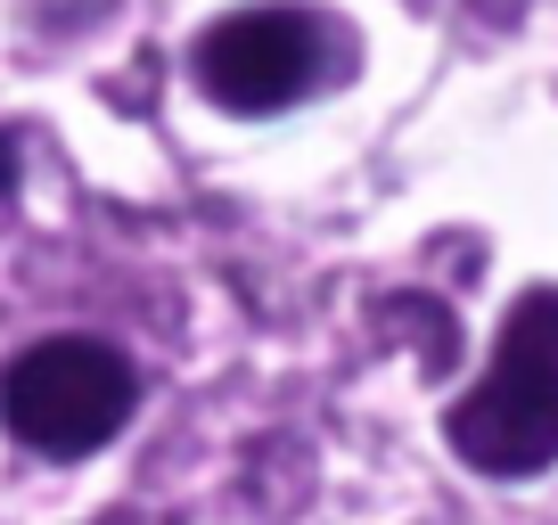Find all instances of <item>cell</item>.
Returning a JSON list of instances; mask_svg holds the SVG:
<instances>
[{"label": "cell", "mask_w": 558, "mask_h": 525, "mask_svg": "<svg viewBox=\"0 0 558 525\" xmlns=\"http://www.w3.org/2000/svg\"><path fill=\"white\" fill-rule=\"evenodd\" d=\"M476 476H542L558 460V288H525L501 320L485 378L444 419Z\"/></svg>", "instance_id": "1"}, {"label": "cell", "mask_w": 558, "mask_h": 525, "mask_svg": "<svg viewBox=\"0 0 558 525\" xmlns=\"http://www.w3.org/2000/svg\"><path fill=\"white\" fill-rule=\"evenodd\" d=\"M140 411V378L107 337H41L0 369V427L41 460H83Z\"/></svg>", "instance_id": "2"}, {"label": "cell", "mask_w": 558, "mask_h": 525, "mask_svg": "<svg viewBox=\"0 0 558 525\" xmlns=\"http://www.w3.org/2000/svg\"><path fill=\"white\" fill-rule=\"evenodd\" d=\"M197 83H206L214 107L230 115H279V107H296L304 83L320 66V34L313 17L296 9H239V17H214L197 34Z\"/></svg>", "instance_id": "3"}, {"label": "cell", "mask_w": 558, "mask_h": 525, "mask_svg": "<svg viewBox=\"0 0 558 525\" xmlns=\"http://www.w3.org/2000/svg\"><path fill=\"white\" fill-rule=\"evenodd\" d=\"M9 181H17V148L0 141V190H9Z\"/></svg>", "instance_id": "4"}]
</instances>
